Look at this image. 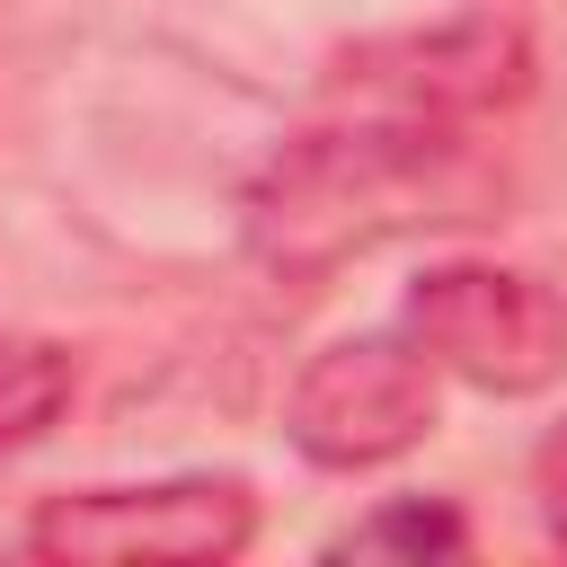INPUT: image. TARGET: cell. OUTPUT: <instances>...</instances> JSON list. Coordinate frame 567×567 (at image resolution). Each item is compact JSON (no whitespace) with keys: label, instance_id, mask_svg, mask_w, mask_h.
Here are the masks:
<instances>
[{"label":"cell","instance_id":"1","mask_svg":"<svg viewBox=\"0 0 567 567\" xmlns=\"http://www.w3.org/2000/svg\"><path fill=\"white\" fill-rule=\"evenodd\" d=\"M461 151L470 142H434L408 124L319 106L248 186V257L275 275H328L408 221H443L425 204L461 168Z\"/></svg>","mask_w":567,"mask_h":567},{"label":"cell","instance_id":"5","mask_svg":"<svg viewBox=\"0 0 567 567\" xmlns=\"http://www.w3.org/2000/svg\"><path fill=\"white\" fill-rule=\"evenodd\" d=\"M434 381L443 372L425 363V346L408 328L337 337L292 372L284 434L319 470H381V461H399L434 434Z\"/></svg>","mask_w":567,"mask_h":567},{"label":"cell","instance_id":"2","mask_svg":"<svg viewBox=\"0 0 567 567\" xmlns=\"http://www.w3.org/2000/svg\"><path fill=\"white\" fill-rule=\"evenodd\" d=\"M523 89H532L523 18L470 9V18L372 35V44L337 53L319 106H346V115H372V124H408V133H434V142H470L487 115L523 106Z\"/></svg>","mask_w":567,"mask_h":567},{"label":"cell","instance_id":"4","mask_svg":"<svg viewBox=\"0 0 567 567\" xmlns=\"http://www.w3.org/2000/svg\"><path fill=\"white\" fill-rule=\"evenodd\" d=\"M399 328L425 346L434 372L487 390V399H532L567 372V301L496 257H452L425 266L399 301Z\"/></svg>","mask_w":567,"mask_h":567},{"label":"cell","instance_id":"3","mask_svg":"<svg viewBox=\"0 0 567 567\" xmlns=\"http://www.w3.org/2000/svg\"><path fill=\"white\" fill-rule=\"evenodd\" d=\"M257 532V496L230 470L142 478V487H71L44 496L27 549L53 567H213L239 558Z\"/></svg>","mask_w":567,"mask_h":567},{"label":"cell","instance_id":"6","mask_svg":"<svg viewBox=\"0 0 567 567\" xmlns=\"http://www.w3.org/2000/svg\"><path fill=\"white\" fill-rule=\"evenodd\" d=\"M461 549H470V523H461V505H443V496H390L381 514H363V523H346V532L328 540V558H408V567L461 558Z\"/></svg>","mask_w":567,"mask_h":567},{"label":"cell","instance_id":"7","mask_svg":"<svg viewBox=\"0 0 567 567\" xmlns=\"http://www.w3.org/2000/svg\"><path fill=\"white\" fill-rule=\"evenodd\" d=\"M62 408H71V354L53 337L0 328V452L9 443H35Z\"/></svg>","mask_w":567,"mask_h":567},{"label":"cell","instance_id":"8","mask_svg":"<svg viewBox=\"0 0 567 567\" xmlns=\"http://www.w3.org/2000/svg\"><path fill=\"white\" fill-rule=\"evenodd\" d=\"M532 514H540L549 549H567V425H549L532 452Z\"/></svg>","mask_w":567,"mask_h":567}]
</instances>
